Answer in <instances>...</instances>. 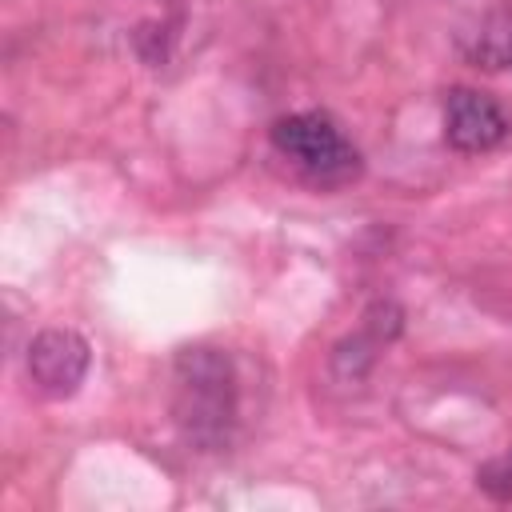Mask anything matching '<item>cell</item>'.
Wrapping results in <instances>:
<instances>
[{"mask_svg": "<svg viewBox=\"0 0 512 512\" xmlns=\"http://www.w3.org/2000/svg\"><path fill=\"white\" fill-rule=\"evenodd\" d=\"M240 416V384L232 356L212 344H188L172 360V420L200 452L228 448Z\"/></svg>", "mask_w": 512, "mask_h": 512, "instance_id": "6da1fadb", "label": "cell"}, {"mask_svg": "<svg viewBox=\"0 0 512 512\" xmlns=\"http://www.w3.org/2000/svg\"><path fill=\"white\" fill-rule=\"evenodd\" d=\"M272 148L312 184H348L360 176V152L324 112H288L268 128Z\"/></svg>", "mask_w": 512, "mask_h": 512, "instance_id": "7a4b0ae2", "label": "cell"}, {"mask_svg": "<svg viewBox=\"0 0 512 512\" xmlns=\"http://www.w3.org/2000/svg\"><path fill=\"white\" fill-rule=\"evenodd\" d=\"M28 380L36 384V392L52 396V400H68L80 392L88 364H92V348L76 328H40L28 344Z\"/></svg>", "mask_w": 512, "mask_h": 512, "instance_id": "3957f363", "label": "cell"}, {"mask_svg": "<svg viewBox=\"0 0 512 512\" xmlns=\"http://www.w3.org/2000/svg\"><path fill=\"white\" fill-rule=\"evenodd\" d=\"M512 132L508 112L476 88H452L444 96V140L464 152V156H480L492 152L496 144H504Z\"/></svg>", "mask_w": 512, "mask_h": 512, "instance_id": "277c9868", "label": "cell"}, {"mask_svg": "<svg viewBox=\"0 0 512 512\" xmlns=\"http://www.w3.org/2000/svg\"><path fill=\"white\" fill-rule=\"evenodd\" d=\"M460 52H464V60H468L472 68H484V72H504V68H512V4L484 12V16L460 36Z\"/></svg>", "mask_w": 512, "mask_h": 512, "instance_id": "5b68a950", "label": "cell"}, {"mask_svg": "<svg viewBox=\"0 0 512 512\" xmlns=\"http://www.w3.org/2000/svg\"><path fill=\"white\" fill-rule=\"evenodd\" d=\"M380 348H384V340L360 324V332L344 336V340L332 348V368H336V376H340V380H360V376L372 368V360H376Z\"/></svg>", "mask_w": 512, "mask_h": 512, "instance_id": "8992f818", "label": "cell"}, {"mask_svg": "<svg viewBox=\"0 0 512 512\" xmlns=\"http://www.w3.org/2000/svg\"><path fill=\"white\" fill-rule=\"evenodd\" d=\"M476 488L484 492V496H492V500H512V448H504L500 456H492V460H484L480 468H476Z\"/></svg>", "mask_w": 512, "mask_h": 512, "instance_id": "52a82bcc", "label": "cell"}]
</instances>
